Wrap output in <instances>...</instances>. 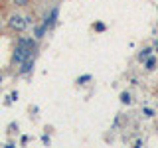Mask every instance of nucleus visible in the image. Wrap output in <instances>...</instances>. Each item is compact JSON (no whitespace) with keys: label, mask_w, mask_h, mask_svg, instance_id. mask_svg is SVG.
I'll list each match as a JSON object with an SVG mask.
<instances>
[{"label":"nucleus","mask_w":158,"mask_h":148,"mask_svg":"<svg viewBox=\"0 0 158 148\" xmlns=\"http://www.w3.org/2000/svg\"><path fill=\"white\" fill-rule=\"evenodd\" d=\"M150 51H152V49H148V47H146V49H142V53H140L138 57H140V59H146L148 56H150Z\"/></svg>","instance_id":"nucleus-6"},{"label":"nucleus","mask_w":158,"mask_h":148,"mask_svg":"<svg viewBox=\"0 0 158 148\" xmlns=\"http://www.w3.org/2000/svg\"><path fill=\"white\" fill-rule=\"evenodd\" d=\"M14 2H16L18 6H26V4L30 2V0H14Z\"/></svg>","instance_id":"nucleus-8"},{"label":"nucleus","mask_w":158,"mask_h":148,"mask_svg":"<svg viewBox=\"0 0 158 148\" xmlns=\"http://www.w3.org/2000/svg\"><path fill=\"white\" fill-rule=\"evenodd\" d=\"M154 63H156V59L148 56V59H146V67H148V69H152V67H154Z\"/></svg>","instance_id":"nucleus-5"},{"label":"nucleus","mask_w":158,"mask_h":148,"mask_svg":"<svg viewBox=\"0 0 158 148\" xmlns=\"http://www.w3.org/2000/svg\"><path fill=\"white\" fill-rule=\"evenodd\" d=\"M32 65H34V53H32V56H28L22 61V69H20V71H22V73H28L30 69H32Z\"/></svg>","instance_id":"nucleus-3"},{"label":"nucleus","mask_w":158,"mask_h":148,"mask_svg":"<svg viewBox=\"0 0 158 148\" xmlns=\"http://www.w3.org/2000/svg\"><path fill=\"white\" fill-rule=\"evenodd\" d=\"M89 79H91L89 75H85V77H79V83H83V81H89Z\"/></svg>","instance_id":"nucleus-10"},{"label":"nucleus","mask_w":158,"mask_h":148,"mask_svg":"<svg viewBox=\"0 0 158 148\" xmlns=\"http://www.w3.org/2000/svg\"><path fill=\"white\" fill-rule=\"evenodd\" d=\"M0 83H2V77H0Z\"/></svg>","instance_id":"nucleus-11"},{"label":"nucleus","mask_w":158,"mask_h":148,"mask_svg":"<svg viewBox=\"0 0 158 148\" xmlns=\"http://www.w3.org/2000/svg\"><path fill=\"white\" fill-rule=\"evenodd\" d=\"M46 24H44V26H38L36 28V32H34V36H36V39H40V38H44V32H46Z\"/></svg>","instance_id":"nucleus-4"},{"label":"nucleus","mask_w":158,"mask_h":148,"mask_svg":"<svg viewBox=\"0 0 158 148\" xmlns=\"http://www.w3.org/2000/svg\"><path fill=\"white\" fill-rule=\"evenodd\" d=\"M121 101H123V103H131V97H128V93H123V95H121Z\"/></svg>","instance_id":"nucleus-7"},{"label":"nucleus","mask_w":158,"mask_h":148,"mask_svg":"<svg viewBox=\"0 0 158 148\" xmlns=\"http://www.w3.org/2000/svg\"><path fill=\"white\" fill-rule=\"evenodd\" d=\"M32 53H34V42H32V39L22 38V39L18 42L16 49H14V61L22 63L24 59H26L28 56H32Z\"/></svg>","instance_id":"nucleus-1"},{"label":"nucleus","mask_w":158,"mask_h":148,"mask_svg":"<svg viewBox=\"0 0 158 148\" xmlns=\"http://www.w3.org/2000/svg\"><path fill=\"white\" fill-rule=\"evenodd\" d=\"M8 24H10V28H12V30L22 32V30L28 26V18L20 16V14H12V16H10V20H8Z\"/></svg>","instance_id":"nucleus-2"},{"label":"nucleus","mask_w":158,"mask_h":148,"mask_svg":"<svg viewBox=\"0 0 158 148\" xmlns=\"http://www.w3.org/2000/svg\"><path fill=\"white\" fill-rule=\"evenodd\" d=\"M144 115H146V117H152V115H154V113H152L150 109H144Z\"/></svg>","instance_id":"nucleus-9"}]
</instances>
